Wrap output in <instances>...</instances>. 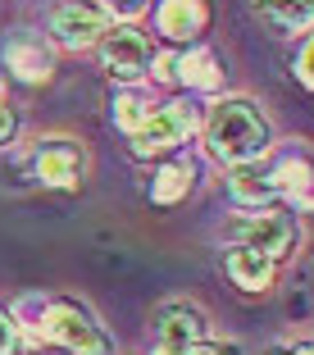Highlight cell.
<instances>
[{"label": "cell", "instance_id": "9", "mask_svg": "<svg viewBox=\"0 0 314 355\" xmlns=\"http://www.w3.org/2000/svg\"><path fill=\"white\" fill-rule=\"evenodd\" d=\"M241 241H251L246 251L264 255V260H278V255L292 251L296 232H292V223H287L283 214H255V219L241 228Z\"/></svg>", "mask_w": 314, "mask_h": 355}, {"label": "cell", "instance_id": "3", "mask_svg": "<svg viewBox=\"0 0 314 355\" xmlns=\"http://www.w3.org/2000/svg\"><path fill=\"white\" fill-rule=\"evenodd\" d=\"M196 132V110L191 105H159L141 119V128L132 132V141L141 150H164V146H178Z\"/></svg>", "mask_w": 314, "mask_h": 355}, {"label": "cell", "instance_id": "19", "mask_svg": "<svg viewBox=\"0 0 314 355\" xmlns=\"http://www.w3.org/2000/svg\"><path fill=\"white\" fill-rule=\"evenodd\" d=\"M19 351V328H14L10 314H0V355H14Z\"/></svg>", "mask_w": 314, "mask_h": 355}, {"label": "cell", "instance_id": "1", "mask_svg": "<svg viewBox=\"0 0 314 355\" xmlns=\"http://www.w3.org/2000/svg\"><path fill=\"white\" fill-rule=\"evenodd\" d=\"M205 146L223 164H251L264 146H269V123L260 119V110L246 101H223L214 105V114L205 123Z\"/></svg>", "mask_w": 314, "mask_h": 355}, {"label": "cell", "instance_id": "14", "mask_svg": "<svg viewBox=\"0 0 314 355\" xmlns=\"http://www.w3.org/2000/svg\"><path fill=\"white\" fill-rule=\"evenodd\" d=\"M269 178H273V191H278V196H287L301 209H310L314 191H310V164H305V159H287V164H278Z\"/></svg>", "mask_w": 314, "mask_h": 355}, {"label": "cell", "instance_id": "20", "mask_svg": "<svg viewBox=\"0 0 314 355\" xmlns=\"http://www.w3.org/2000/svg\"><path fill=\"white\" fill-rule=\"evenodd\" d=\"M10 132H14V114L5 110V96H0V141H10Z\"/></svg>", "mask_w": 314, "mask_h": 355}, {"label": "cell", "instance_id": "5", "mask_svg": "<svg viewBox=\"0 0 314 355\" xmlns=\"http://www.w3.org/2000/svg\"><path fill=\"white\" fill-rule=\"evenodd\" d=\"M5 69L19 83H46L55 73V55L37 32H10L5 37Z\"/></svg>", "mask_w": 314, "mask_h": 355}, {"label": "cell", "instance_id": "17", "mask_svg": "<svg viewBox=\"0 0 314 355\" xmlns=\"http://www.w3.org/2000/svg\"><path fill=\"white\" fill-rule=\"evenodd\" d=\"M264 19H278L283 32H305L310 28V5H260Z\"/></svg>", "mask_w": 314, "mask_h": 355}, {"label": "cell", "instance_id": "13", "mask_svg": "<svg viewBox=\"0 0 314 355\" xmlns=\"http://www.w3.org/2000/svg\"><path fill=\"white\" fill-rule=\"evenodd\" d=\"M159 28H164V37H196L200 28H205V5H196V0H168V5H159Z\"/></svg>", "mask_w": 314, "mask_h": 355}, {"label": "cell", "instance_id": "8", "mask_svg": "<svg viewBox=\"0 0 314 355\" xmlns=\"http://www.w3.org/2000/svg\"><path fill=\"white\" fill-rule=\"evenodd\" d=\"M32 173L42 178L46 187H73L78 178H82V150L69 146V141H51V146L37 150Z\"/></svg>", "mask_w": 314, "mask_h": 355}, {"label": "cell", "instance_id": "22", "mask_svg": "<svg viewBox=\"0 0 314 355\" xmlns=\"http://www.w3.org/2000/svg\"><path fill=\"white\" fill-rule=\"evenodd\" d=\"M191 355H237V351H232V346H196Z\"/></svg>", "mask_w": 314, "mask_h": 355}, {"label": "cell", "instance_id": "21", "mask_svg": "<svg viewBox=\"0 0 314 355\" xmlns=\"http://www.w3.org/2000/svg\"><path fill=\"white\" fill-rule=\"evenodd\" d=\"M296 73H301V83H305V87L314 83V73H310V46H305V51H301V60H296Z\"/></svg>", "mask_w": 314, "mask_h": 355}, {"label": "cell", "instance_id": "2", "mask_svg": "<svg viewBox=\"0 0 314 355\" xmlns=\"http://www.w3.org/2000/svg\"><path fill=\"white\" fill-rule=\"evenodd\" d=\"M42 337L60 342L64 351H73V355H110V337H105L78 305H46Z\"/></svg>", "mask_w": 314, "mask_h": 355}, {"label": "cell", "instance_id": "18", "mask_svg": "<svg viewBox=\"0 0 314 355\" xmlns=\"http://www.w3.org/2000/svg\"><path fill=\"white\" fill-rule=\"evenodd\" d=\"M19 324L28 328L32 342H42V324H46V301H37V296H28V301H19Z\"/></svg>", "mask_w": 314, "mask_h": 355}, {"label": "cell", "instance_id": "6", "mask_svg": "<svg viewBox=\"0 0 314 355\" xmlns=\"http://www.w3.org/2000/svg\"><path fill=\"white\" fill-rule=\"evenodd\" d=\"M200 346V314L191 305H164L155 319V355H191Z\"/></svg>", "mask_w": 314, "mask_h": 355}, {"label": "cell", "instance_id": "12", "mask_svg": "<svg viewBox=\"0 0 314 355\" xmlns=\"http://www.w3.org/2000/svg\"><path fill=\"white\" fill-rule=\"evenodd\" d=\"M173 78L187 87H205V92H214V87L223 83L219 64H214V55L209 51H187V55H173Z\"/></svg>", "mask_w": 314, "mask_h": 355}, {"label": "cell", "instance_id": "23", "mask_svg": "<svg viewBox=\"0 0 314 355\" xmlns=\"http://www.w3.org/2000/svg\"><path fill=\"white\" fill-rule=\"evenodd\" d=\"M278 355H292V351H287V346H283V351H278ZM296 355H310V351H305V346H296Z\"/></svg>", "mask_w": 314, "mask_h": 355}, {"label": "cell", "instance_id": "4", "mask_svg": "<svg viewBox=\"0 0 314 355\" xmlns=\"http://www.w3.org/2000/svg\"><path fill=\"white\" fill-rule=\"evenodd\" d=\"M101 60L114 78H141L150 69V42L137 28H110L101 37Z\"/></svg>", "mask_w": 314, "mask_h": 355}, {"label": "cell", "instance_id": "15", "mask_svg": "<svg viewBox=\"0 0 314 355\" xmlns=\"http://www.w3.org/2000/svg\"><path fill=\"white\" fill-rule=\"evenodd\" d=\"M191 187V168L187 164H164L155 173V182H150V196H155V205H173V200H182Z\"/></svg>", "mask_w": 314, "mask_h": 355}, {"label": "cell", "instance_id": "16", "mask_svg": "<svg viewBox=\"0 0 314 355\" xmlns=\"http://www.w3.org/2000/svg\"><path fill=\"white\" fill-rule=\"evenodd\" d=\"M146 114H150V105H146V96H141V92H123L114 101V119H119V128H123V132H137Z\"/></svg>", "mask_w": 314, "mask_h": 355}, {"label": "cell", "instance_id": "10", "mask_svg": "<svg viewBox=\"0 0 314 355\" xmlns=\"http://www.w3.org/2000/svg\"><path fill=\"white\" fill-rule=\"evenodd\" d=\"M232 196H237L246 209L269 214V205L278 200V191H273V178L269 173H260L255 164H237V173H232Z\"/></svg>", "mask_w": 314, "mask_h": 355}, {"label": "cell", "instance_id": "11", "mask_svg": "<svg viewBox=\"0 0 314 355\" xmlns=\"http://www.w3.org/2000/svg\"><path fill=\"white\" fill-rule=\"evenodd\" d=\"M228 273H232L237 287H246V292H269V287H273V260L246 251V246L228 255Z\"/></svg>", "mask_w": 314, "mask_h": 355}, {"label": "cell", "instance_id": "7", "mask_svg": "<svg viewBox=\"0 0 314 355\" xmlns=\"http://www.w3.org/2000/svg\"><path fill=\"white\" fill-rule=\"evenodd\" d=\"M101 19L105 14L96 5H60L51 14V32H55V42H64V46H91L105 32Z\"/></svg>", "mask_w": 314, "mask_h": 355}]
</instances>
